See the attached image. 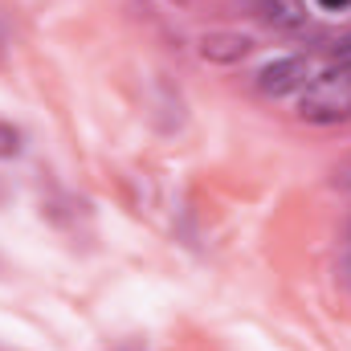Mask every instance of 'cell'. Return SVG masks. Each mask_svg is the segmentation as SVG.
I'll return each mask as SVG.
<instances>
[{
  "mask_svg": "<svg viewBox=\"0 0 351 351\" xmlns=\"http://www.w3.org/2000/svg\"><path fill=\"white\" fill-rule=\"evenodd\" d=\"M306 78H311L306 58H278V62H269L262 74H258V90L278 98V94H290V90L306 86Z\"/></svg>",
  "mask_w": 351,
  "mask_h": 351,
  "instance_id": "cell-2",
  "label": "cell"
},
{
  "mask_svg": "<svg viewBox=\"0 0 351 351\" xmlns=\"http://www.w3.org/2000/svg\"><path fill=\"white\" fill-rule=\"evenodd\" d=\"M258 8L278 29H298L306 21V0H258Z\"/></svg>",
  "mask_w": 351,
  "mask_h": 351,
  "instance_id": "cell-4",
  "label": "cell"
},
{
  "mask_svg": "<svg viewBox=\"0 0 351 351\" xmlns=\"http://www.w3.org/2000/svg\"><path fill=\"white\" fill-rule=\"evenodd\" d=\"M319 4H323L327 12H343V8H348L351 0H319Z\"/></svg>",
  "mask_w": 351,
  "mask_h": 351,
  "instance_id": "cell-7",
  "label": "cell"
},
{
  "mask_svg": "<svg viewBox=\"0 0 351 351\" xmlns=\"http://www.w3.org/2000/svg\"><path fill=\"white\" fill-rule=\"evenodd\" d=\"M343 282H348V286H351V258H348V262H343Z\"/></svg>",
  "mask_w": 351,
  "mask_h": 351,
  "instance_id": "cell-9",
  "label": "cell"
},
{
  "mask_svg": "<svg viewBox=\"0 0 351 351\" xmlns=\"http://www.w3.org/2000/svg\"><path fill=\"white\" fill-rule=\"evenodd\" d=\"M331 58H335V66H339V70H351V33H343V37L335 41Z\"/></svg>",
  "mask_w": 351,
  "mask_h": 351,
  "instance_id": "cell-6",
  "label": "cell"
},
{
  "mask_svg": "<svg viewBox=\"0 0 351 351\" xmlns=\"http://www.w3.org/2000/svg\"><path fill=\"white\" fill-rule=\"evenodd\" d=\"M298 114L306 123H343L351 119V70H327L302 86Z\"/></svg>",
  "mask_w": 351,
  "mask_h": 351,
  "instance_id": "cell-1",
  "label": "cell"
},
{
  "mask_svg": "<svg viewBox=\"0 0 351 351\" xmlns=\"http://www.w3.org/2000/svg\"><path fill=\"white\" fill-rule=\"evenodd\" d=\"M254 53V37L245 33H204L200 37V58L217 66H237Z\"/></svg>",
  "mask_w": 351,
  "mask_h": 351,
  "instance_id": "cell-3",
  "label": "cell"
},
{
  "mask_svg": "<svg viewBox=\"0 0 351 351\" xmlns=\"http://www.w3.org/2000/svg\"><path fill=\"white\" fill-rule=\"evenodd\" d=\"M335 184H343V188H351V164H343V168L335 172Z\"/></svg>",
  "mask_w": 351,
  "mask_h": 351,
  "instance_id": "cell-8",
  "label": "cell"
},
{
  "mask_svg": "<svg viewBox=\"0 0 351 351\" xmlns=\"http://www.w3.org/2000/svg\"><path fill=\"white\" fill-rule=\"evenodd\" d=\"M21 152V131L12 123H0V160H12Z\"/></svg>",
  "mask_w": 351,
  "mask_h": 351,
  "instance_id": "cell-5",
  "label": "cell"
}]
</instances>
